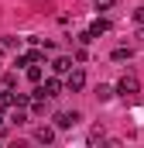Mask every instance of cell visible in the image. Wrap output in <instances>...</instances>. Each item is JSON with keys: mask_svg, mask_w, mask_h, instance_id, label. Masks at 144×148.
<instances>
[{"mask_svg": "<svg viewBox=\"0 0 144 148\" xmlns=\"http://www.w3.org/2000/svg\"><path fill=\"white\" fill-rule=\"evenodd\" d=\"M113 3H117V0H96V10H110Z\"/></svg>", "mask_w": 144, "mask_h": 148, "instance_id": "cell-17", "label": "cell"}, {"mask_svg": "<svg viewBox=\"0 0 144 148\" xmlns=\"http://www.w3.org/2000/svg\"><path fill=\"white\" fill-rule=\"evenodd\" d=\"M0 73H3V69H0Z\"/></svg>", "mask_w": 144, "mask_h": 148, "instance_id": "cell-21", "label": "cell"}, {"mask_svg": "<svg viewBox=\"0 0 144 148\" xmlns=\"http://www.w3.org/2000/svg\"><path fill=\"white\" fill-rule=\"evenodd\" d=\"M134 21H137V24H144V7H137V10H134Z\"/></svg>", "mask_w": 144, "mask_h": 148, "instance_id": "cell-18", "label": "cell"}, {"mask_svg": "<svg viewBox=\"0 0 144 148\" xmlns=\"http://www.w3.org/2000/svg\"><path fill=\"white\" fill-rule=\"evenodd\" d=\"M130 55H134L130 48H113V62H127Z\"/></svg>", "mask_w": 144, "mask_h": 148, "instance_id": "cell-13", "label": "cell"}, {"mask_svg": "<svg viewBox=\"0 0 144 148\" xmlns=\"http://www.w3.org/2000/svg\"><path fill=\"white\" fill-rule=\"evenodd\" d=\"M110 31V21H103V17H96V21H93V24H89V35L93 38H100V35H107Z\"/></svg>", "mask_w": 144, "mask_h": 148, "instance_id": "cell-8", "label": "cell"}, {"mask_svg": "<svg viewBox=\"0 0 144 148\" xmlns=\"http://www.w3.org/2000/svg\"><path fill=\"white\" fill-rule=\"evenodd\" d=\"M79 121H82V114H79V110H62V114H55V127H62V131H65V127H75Z\"/></svg>", "mask_w": 144, "mask_h": 148, "instance_id": "cell-4", "label": "cell"}, {"mask_svg": "<svg viewBox=\"0 0 144 148\" xmlns=\"http://www.w3.org/2000/svg\"><path fill=\"white\" fill-rule=\"evenodd\" d=\"M72 66H75V62H72L69 55H58V59L52 62V73H55V76H65V73L72 69Z\"/></svg>", "mask_w": 144, "mask_h": 148, "instance_id": "cell-6", "label": "cell"}, {"mask_svg": "<svg viewBox=\"0 0 144 148\" xmlns=\"http://www.w3.org/2000/svg\"><path fill=\"white\" fill-rule=\"evenodd\" d=\"M14 83H17V76H14V73H3V86H7V90H10Z\"/></svg>", "mask_w": 144, "mask_h": 148, "instance_id": "cell-16", "label": "cell"}, {"mask_svg": "<svg viewBox=\"0 0 144 148\" xmlns=\"http://www.w3.org/2000/svg\"><path fill=\"white\" fill-rule=\"evenodd\" d=\"M137 38H141V41H144V24H141V31H137Z\"/></svg>", "mask_w": 144, "mask_h": 148, "instance_id": "cell-20", "label": "cell"}, {"mask_svg": "<svg viewBox=\"0 0 144 148\" xmlns=\"http://www.w3.org/2000/svg\"><path fill=\"white\" fill-rule=\"evenodd\" d=\"M3 134H7V127H3V114H0V138H3Z\"/></svg>", "mask_w": 144, "mask_h": 148, "instance_id": "cell-19", "label": "cell"}, {"mask_svg": "<svg viewBox=\"0 0 144 148\" xmlns=\"http://www.w3.org/2000/svg\"><path fill=\"white\" fill-rule=\"evenodd\" d=\"M10 121L21 127V124H28V114H24V107H10Z\"/></svg>", "mask_w": 144, "mask_h": 148, "instance_id": "cell-10", "label": "cell"}, {"mask_svg": "<svg viewBox=\"0 0 144 148\" xmlns=\"http://www.w3.org/2000/svg\"><path fill=\"white\" fill-rule=\"evenodd\" d=\"M28 79H31V83H41V79H45V73H41V62H31V66H28Z\"/></svg>", "mask_w": 144, "mask_h": 148, "instance_id": "cell-9", "label": "cell"}, {"mask_svg": "<svg viewBox=\"0 0 144 148\" xmlns=\"http://www.w3.org/2000/svg\"><path fill=\"white\" fill-rule=\"evenodd\" d=\"M65 86H69V93H79V90H86V73L72 66L69 73H65Z\"/></svg>", "mask_w": 144, "mask_h": 148, "instance_id": "cell-3", "label": "cell"}, {"mask_svg": "<svg viewBox=\"0 0 144 148\" xmlns=\"http://www.w3.org/2000/svg\"><path fill=\"white\" fill-rule=\"evenodd\" d=\"M35 141L38 145H52V141H55V127H48V124L35 127Z\"/></svg>", "mask_w": 144, "mask_h": 148, "instance_id": "cell-5", "label": "cell"}, {"mask_svg": "<svg viewBox=\"0 0 144 148\" xmlns=\"http://www.w3.org/2000/svg\"><path fill=\"white\" fill-rule=\"evenodd\" d=\"M0 52H17V41L14 38H0Z\"/></svg>", "mask_w": 144, "mask_h": 148, "instance_id": "cell-14", "label": "cell"}, {"mask_svg": "<svg viewBox=\"0 0 144 148\" xmlns=\"http://www.w3.org/2000/svg\"><path fill=\"white\" fill-rule=\"evenodd\" d=\"M89 141H93V145H96V141H103V124H100V127H93V131H89Z\"/></svg>", "mask_w": 144, "mask_h": 148, "instance_id": "cell-15", "label": "cell"}, {"mask_svg": "<svg viewBox=\"0 0 144 148\" xmlns=\"http://www.w3.org/2000/svg\"><path fill=\"white\" fill-rule=\"evenodd\" d=\"M113 93H120L124 100H137V93H141V83H137V76H124L120 83H117V90Z\"/></svg>", "mask_w": 144, "mask_h": 148, "instance_id": "cell-2", "label": "cell"}, {"mask_svg": "<svg viewBox=\"0 0 144 148\" xmlns=\"http://www.w3.org/2000/svg\"><path fill=\"white\" fill-rule=\"evenodd\" d=\"M24 62H28V66H31V62H45V52H41V48H31V52L24 55Z\"/></svg>", "mask_w": 144, "mask_h": 148, "instance_id": "cell-12", "label": "cell"}, {"mask_svg": "<svg viewBox=\"0 0 144 148\" xmlns=\"http://www.w3.org/2000/svg\"><path fill=\"white\" fill-rule=\"evenodd\" d=\"M58 93H62V79H58V76H48V79L35 83V97H45V100H52V97H58Z\"/></svg>", "mask_w": 144, "mask_h": 148, "instance_id": "cell-1", "label": "cell"}, {"mask_svg": "<svg viewBox=\"0 0 144 148\" xmlns=\"http://www.w3.org/2000/svg\"><path fill=\"white\" fill-rule=\"evenodd\" d=\"M93 97H96L100 103H107L110 97H113V86H107V83H96V90H93Z\"/></svg>", "mask_w": 144, "mask_h": 148, "instance_id": "cell-7", "label": "cell"}, {"mask_svg": "<svg viewBox=\"0 0 144 148\" xmlns=\"http://www.w3.org/2000/svg\"><path fill=\"white\" fill-rule=\"evenodd\" d=\"M14 107V93L10 90H0V110H10Z\"/></svg>", "mask_w": 144, "mask_h": 148, "instance_id": "cell-11", "label": "cell"}]
</instances>
